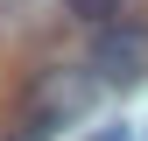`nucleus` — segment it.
<instances>
[{
	"instance_id": "3",
	"label": "nucleus",
	"mask_w": 148,
	"mask_h": 141,
	"mask_svg": "<svg viewBox=\"0 0 148 141\" xmlns=\"http://www.w3.org/2000/svg\"><path fill=\"white\" fill-rule=\"evenodd\" d=\"M64 14H71V21H85V28H106V21H120V14H127V0H64Z\"/></svg>"
},
{
	"instance_id": "1",
	"label": "nucleus",
	"mask_w": 148,
	"mask_h": 141,
	"mask_svg": "<svg viewBox=\"0 0 148 141\" xmlns=\"http://www.w3.org/2000/svg\"><path fill=\"white\" fill-rule=\"evenodd\" d=\"M28 120H21V141L35 134H57L71 113H85V99H92V70H71V64H49V70H35L28 78Z\"/></svg>"
},
{
	"instance_id": "2",
	"label": "nucleus",
	"mask_w": 148,
	"mask_h": 141,
	"mask_svg": "<svg viewBox=\"0 0 148 141\" xmlns=\"http://www.w3.org/2000/svg\"><path fill=\"white\" fill-rule=\"evenodd\" d=\"M92 78L99 85H141L148 78V14H120V21L92 28Z\"/></svg>"
},
{
	"instance_id": "4",
	"label": "nucleus",
	"mask_w": 148,
	"mask_h": 141,
	"mask_svg": "<svg viewBox=\"0 0 148 141\" xmlns=\"http://www.w3.org/2000/svg\"><path fill=\"white\" fill-rule=\"evenodd\" d=\"M92 141H134V134H127V127H99Z\"/></svg>"
}]
</instances>
